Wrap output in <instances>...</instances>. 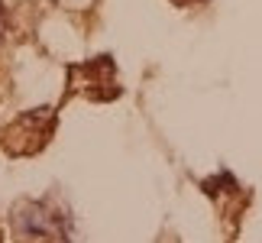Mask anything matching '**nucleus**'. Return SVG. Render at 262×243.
Segmentation results:
<instances>
[{
    "label": "nucleus",
    "instance_id": "f03ea898",
    "mask_svg": "<svg viewBox=\"0 0 262 243\" xmlns=\"http://www.w3.org/2000/svg\"><path fill=\"white\" fill-rule=\"evenodd\" d=\"M0 39H4V7H0Z\"/></svg>",
    "mask_w": 262,
    "mask_h": 243
},
{
    "label": "nucleus",
    "instance_id": "7ed1b4c3",
    "mask_svg": "<svg viewBox=\"0 0 262 243\" xmlns=\"http://www.w3.org/2000/svg\"><path fill=\"white\" fill-rule=\"evenodd\" d=\"M175 4H181V7H188V4H191V0H175Z\"/></svg>",
    "mask_w": 262,
    "mask_h": 243
},
{
    "label": "nucleus",
    "instance_id": "f257e3e1",
    "mask_svg": "<svg viewBox=\"0 0 262 243\" xmlns=\"http://www.w3.org/2000/svg\"><path fill=\"white\" fill-rule=\"evenodd\" d=\"M16 230L23 237H36V240H68V227L62 224V214H52L42 205H26L16 211L13 217Z\"/></svg>",
    "mask_w": 262,
    "mask_h": 243
}]
</instances>
